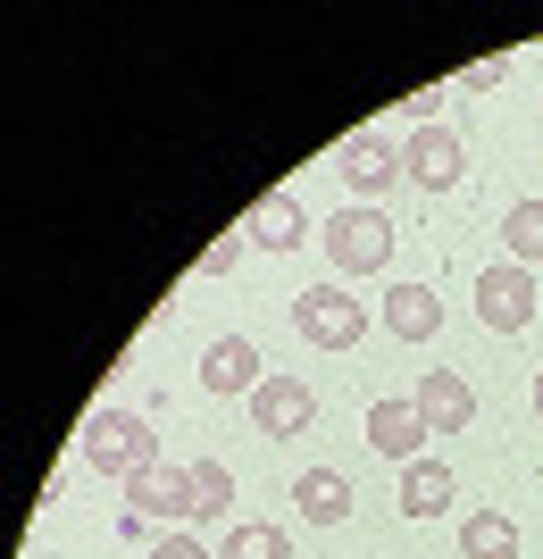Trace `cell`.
<instances>
[{"instance_id":"e0dca14e","label":"cell","mask_w":543,"mask_h":559,"mask_svg":"<svg viewBox=\"0 0 543 559\" xmlns=\"http://www.w3.org/2000/svg\"><path fill=\"white\" fill-rule=\"evenodd\" d=\"M501 242H510V267H535V259H543V201H510Z\"/></svg>"},{"instance_id":"7402d4cb","label":"cell","mask_w":543,"mask_h":559,"mask_svg":"<svg viewBox=\"0 0 543 559\" xmlns=\"http://www.w3.org/2000/svg\"><path fill=\"white\" fill-rule=\"evenodd\" d=\"M151 559H210V543H201V535H167Z\"/></svg>"},{"instance_id":"7c38bea8","label":"cell","mask_w":543,"mask_h":559,"mask_svg":"<svg viewBox=\"0 0 543 559\" xmlns=\"http://www.w3.org/2000/svg\"><path fill=\"white\" fill-rule=\"evenodd\" d=\"M460 501V476L444 460H410L402 467V518H444Z\"/></svg>"},{"instance_id":"3957f363","label":"cell","mask_w":543,"mask_h":559,"mask_svg":"<svg viewBox=\"0 0 543 559\" xmlns=\"http://www.w3.org/2000/svg\"><path fill=\"white\" fill-rule=\"evenodd\" d=\"M293 326H302V343L318 350H359V334H368V309L343 293V276L334 284H309V293H293Z\"/></svg>"},{"instance_id":"ba28073f","label":"cell","mask_w":543,"mask_h":559,"mask_svg":"<svg viewBox=\"0 0 543 559\" xmlns=\"http://www.w3.org/2000/svg\"><path fill=\"white\" fill-rule=\"evenodd\" d=\"M476 318L494 334H519L527 318H535V276H527V267H485V276H476Z\"/></svg>"},{"instance_id":"8992f818","label":"cell","mask_w":543,"mask_h":559,"mask_svg":"<svg viewBox=\"0 0 543 559\" xmlns=\"http://www.w3.org/2000/svg\"><path fill=\"white\" fill-rule=\"evenodd\" d=\"M309 418H318V393H309L302 376H268L260 393H251V426H260V435H276V443L309 435Z\"/></svg>"},{"instance_id":"8fae6325","label":"cell","mask_w":543,"mask_h":559,"mask_svg":"<svg viewBox=\"0 0 543 559\" xmlns=\"http://www.w3.org/2000/svg\"><path fill=\"white\" fill-rule=\"evenodd\" d=\"M134 510L142 518H201V492H192V467H142L134 485Z\"/></svg>"},{"instance_id":"44dd1931","label":"cell","mask_w":543,"mask_h":559,"mask_svg":"<svg viewBox=\"0 0 543 559\" xmlns=\"http://www.w3.org/2000/svg\"><path fill=\"white\" fill-rule=\"evenodd\" d=\"M501 75H510V59H476V68H469V75H460V84H469V93H494Z\"/></svg>"},{"instance_id":"6da1fadb","label":"cell","mask_w":543,"mask_h":559,"mask_svg":"<svg viewBox=\"0 0 543 559\" xmlns=\"http://www.w3.org/2000/svg\"><path fill=\"white\" fill-rule=\"evenodd\" d=\"M318 242H327V267H334L343 284L393 267V217H385V210H334Z\"/></svg>"},{"instance_id":"52a82bcc","label":"cell","mask_w":543,"mask_h":559,"mask_svg":"<svg viewBox=\"0 0 543 559\" xmlns=\"http://www.w3.org/2000/svg\"><path fill=\"white\" fill-rule=\"evenodd\" d=\"M460 167H469V151H460V134L451 126H418L410 134V151H402V176L418 192H451L460 185Z\"/></svg>"},{"instance_id":"2e32d148","label":"cell","mask_w":543,"mask_h":559,"mask_svg":"<svg viewBox=\"0 0 543 559\" xmlns=\"http://www.w3.org/2000/svg\"><path fill=\"white\" fill-rule=\"evenodd\" d=\"M460 559H519V526L501 510H469L460 518Z\"/></svg>"},{"instance_id":"4fadbf2b","label":"cell","mask_w":543,"mask_h":559,"mask_svg":"<svg viewBox=\"0 0 543 559\" xmlns=\"http://www.w3.org/2000/svg\"><path fill=\"white\" fill-rule=\"evenodd\" d=\"M293 501H302L309 526H343V518H352V476H334V467H302V476H293Z\"/></svg>"},{"instance_id":"277c9868","label":"cell","mask_w":543,"mask_h":559,"mask_svg":"<svg viewBox=\"0 0 543 559\" xmlns=\"http://www.w3.org/2000/svg\"><path fill=\"white\" fill-rule=\"evenodd\" d=\"M334 176L359 192V210H377V192L402 185V151H393L385 134H352L343 151H334Z\"/></svg>"},{"instance_id":"30bf717a","label":"cell","mask_w":543,"mask_h":559,"mask_svg":"<svg viewBox=\"0 0 543 559\" xmlns=\"http://www.w3.org/2000/svg\"><path fill=\"white\" fill-rule=\"evenodd\" d=\"M201 384H210V393H243V401H251L268 384V368H260V350L243 343V334H217V343L201 350Z\"/></svg>"},{"instance_id":"7a4b0ae2","label":"cell","mask_w":543,"mask_h":559,"mask_svg":"<svg viewBox=\"0 0 543 559\" xmlns=\"http://www.w3.org/2000/svg\"><path fill=\"white\" fill-rule=\"evenodd\" d=\"M84 467H93V476H126V485H134L142 467H160V435H151L134 409H101V418L84 426Z\"/></svg>"},{"instance_id":"5b68a950","label":"cell","mask_w":543,"mask_h":559,"mask_svg":"<svg viewBox=\"0 0 543 559\" xmlns=\"http://www.w3.org/2000/svg\"><path fill=\"white\" fill-rule=\"evenodd\" d=\"M418 418H426V435H469L476 426V384L460 368H426L418 376Z\"/></svg>"},{"instance_id":"d6986e66","label":"cell","mask_w":543,"mask_h":559,"mask_svg":"<svg viewBox=\"0 0 543 559\" xmlns=\"http://www.w3.org/2000/svg\"><path fill=\"white\" fill-rule=\"evenodd\" d=\"M192 492H201V518H226V510H235V467L201 460V467H192Z\"/></svg>"},{"instance_id":"ac0fdd59","label":"cell","mask_w":543,"mask_h":559,"mask_svg":"<svg viewBox=\"0 0 543 559\" xmlns=\"http://www.w3.org/2000/svg\"><path fill=\"white\" fill-rule=\"evenodd\" d=\"M217 559H293V543H284V526H235L217 543Z\"/></svg>"},{"instance_id":"603a6c76","label":"cell","mask_w":543,"mask_h":559,"mask_svg":"<svg viewBox=\"0 0 543 559\" xmlns=\"http://www.w3.org/2000/svg\"><path fill=\"white\" fill-rule=\"evenodd\" d=\"M535 418H543V368H535Z\"/></svg>"},{"instance_id":"5bb4252c","label":"cell","mask_w":543,"mask_h":559,"mask_svg":"<svg viewBox=\"0 0 543 559\" xmlns=\"http://www.w3.org/2000/svg\"><path fill=\"white\" fill-rule=\"evenodd\" d=\"M385 326L402 334V343H435V334H444V301H435L426 284H393V293H385Z\"/></svg>"},{"instance_id":"ffe728a7","label":"cell","mask_w":543,"mask_h":559,"mask_svg":"<svg viewBox=\"0 0 543 559\" xmlns=\"http://www.w3.org/2000/svg\"><path fill=\"white\" fill-rule=\"evenodd\" d=\"M243 251H251V234H217L210 251H201V276H235V267H243Z\"/></svg>"},{"instance_id":"9a60e30c","label":"cell","mask_w":543,"mask_h":559,"mask_svg":"<svg viewBox=\"0 0 543 559\" xmlns=\"http://www.w3.org/2000/svg\"><path fill=\"white\" fill-rule=\"evenodd\" d=\"M243 234H251V242H260V251H293V242H302V201H293V192H268V201H260V210H251V226H243Z\"/></svg>"},{"instance_id":"9c48e42d","label":"cell","mask_w":543,"mask_h":559,"mask_svg":"<svg viewBox=\"0 0 543 559\" xmlns=\"http://www.w3.org/2000/svg\"><path fill=\"white\" fill-rule=\"evenodd\" d=\"M368 451L393 467L426 460V418H418V401H368Z\"/></svg>"}]
</instances>
